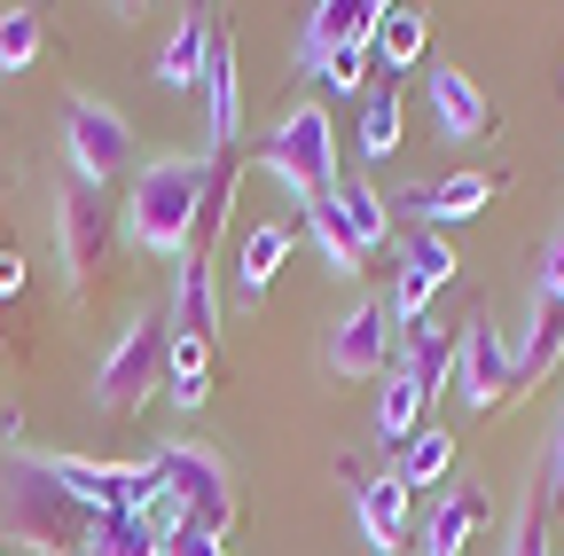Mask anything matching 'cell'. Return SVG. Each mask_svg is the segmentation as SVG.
Here are the masks:
<instances>
[{
	"label": "cell",
	"instance_id": "cell-26",
	"mask_svg": "<svg viewBox=\"0 0 564 556\" xmlns=\"http://www.w3.org/2000/svg\"><path fill=\"white\" fill-rule=\"evenodd\" d=\"M79 556H158V533L141 525L133 510H110V517H95V533H87Z\"/></svg>",
	"mask_w": 564,
	"mask_h": 556
},
{
	"label": "cell",
	"instance_id": "cell-35",
	"mask_svg": "<svg viewBox=\"0 0 564 556\" xmlns=\"http://www.w3.org/2000/svg\"><path fill=\"white\" fill-rule=\"evenodd\" d=\"M158 556H228V541H220V533H204V525H181Z\"/></svg>",
	"mask_w": 564,
	"mask_h": 556
},
{
	"label": "cell",
	"instance_id": "cell-27",
	"mask_svg": "<svg viewBox=\"0 0 564 556\" xmlns=\"http://www.w3.org/2000/svg\"><path fill=\"white\" fill-rule=\"evenodd\" d=\"M423 40H432V24H423V9H384V24H377V47H384V63H392V72H408V63H423Z\"/></svg>",
	"mask_w": 564,
	"mask_h": 556
},
{
	"label": "cell",
	"instance_id": "cell-21",
	"mask_svg": "<svg viewBox=\"0 0 564 556\" xmlns=\"http://www.w3.org/2000/svg\"><path fill=\"white\" fill-rule=\"evenodd\" d=\"M204 392H212V337H173L165 345V400L204 407Z\"/></svg>",
	"mask_w": 564,
	"mask_h": 556
},
{
	"label": "cell",
	"instance_id": "cell-37",
	"mask_svg": "<svg viewBox=\"0 0 564 556\" xmlns=\"http://www.w3.org/2000/svg\"><path fill=\"white\" fill-rule=\"evenodd\" d=\"M400 220H432V188H400V196H384Z\"/></svg>",
	"mask_w": 564,
	"mask_h": 556
},
{
	"label": "cell",
	"instance_id": "cell-11",
	"mask_svg": "<svg viewBox=\"0 0 564 556\" xmlns=\"http://www.w3.org/2000/svg\"><path fill=\"white\" fill-rule=\"evenodd\" d=\"M423 87H432V110H440L447 142H486V133H494V102H486V87L463 72V63H440Z\"/></svg>",
	"mask_w": 564,
	"mask_h": 556
},
{
	"label": "cell",
	"instance_id": "cell-16",
	"mask_svg": "<svg viewBox=\"0 0 564 556\" xmlns=\"http://www.w3.org/2000/svg\"><path fill=\"white\" fill-rule=\"evenodd\" d=\"M329 204H337V220H345V236H352V243H361V259L392 243V204H384V196H377V188H369L361 173H345Z\"/></svg>",
	"mask_w": 564,
	"mask_h": 556
},
{
	"label": "cell",
	"instance_id": "cell-9",
	"mask_svg": "<svg viewBox=\"0 0 564 556\" xmlns=\"http://www.w3.org/2000/svg\"><path fill=\"white\" fill-rule=\"evenodd\" d=\"M455 283V251L447 236L432 228H408V251H400V283H392V321H423L432 314V298Z\"/></svg>",
	"mask_w": 564,
	"mask_h": 556
},
{
	"label": "cell",
	"instance_id": "cell-14",
	"mask_svg": "<svg viewBox=\"0 0 564 556\" xmlns=\"http://www.w3.org/2000/svg\"><path fill=\"white\" fill-rule=\"evenodd\" d=\"M361 533H369V548H377V556H400V548H408V533H415V494H408L392 470L361 478Z\"/></svg>",
	"mask_w": 564,
	"mask_h": 556
},
{
	"label": "cell",
	"instance_id": "cell-20",
	"mask_svg": "<svg viewBox=\"0 0 564 556\" xmlns=\"http://www.w3.org/2000/svg\"><path fill=\"white\" fill-rule=\"evenodd\" d=\"M291 243H299V228H291V220H267V228H251V236H243V259H236V283H243V298H259V291L274 283V274H282Z\"/></svg>",
	"mask_w": 564,
	"mask_h": 556
},
{
	"label": "cell",
	"instance_id": "cell-4",
	"mask_svg": "<svg viewBox=\"0 0 564 556\" xmlns=\"http://www.w3.org/2000/svg\"><path fill=\"white\" fill-rule=\"evenodd\" d=\"M165 345H173V321H165V314H133V321L118 329V345L95 361V400H102L110 415L141 407V400L158 392V377H165Z\"/></svg>",
	"mask_w": 564,
	"mask_h": 556
},
{
	"label": "cell",
	"instance_id": "cell-30",
	"mask_svg": "<svg viewBox=\"0 0 564 556\" xmlns=\"http://www.w3.org/2000/svg\"><path fill=\"white\" fill-rule=\"evenodd\" d=\"M32 55H40V17L0 9V72H32Z\"/></svg>",
	"mask_w": 564,
	"mask_h": 556
},
{
	"label": "cell",
	"instance_id": "cell-2",
	"mask_svg": "<svg viewBox=\"0 0 564 556\" xmlns=\"http://www.w3.org/2000/svg\"><path fill=\"white\" fill-rule=\"evenodd\" d=\"M204 188H212V157H158L133 173V204H126V228L141 251H181L196 243L204 220Z\"/></svg>",
	"mask_w": 564,
	"mask_h": 556
},
{
	"label": "cell",
	"instance_id": "cell-5",
	"mask_svg": "<svg viewBox=\"0 0 564 556\" xmlns=\"http://www.w3.org/2000/svg\"><path fill=\"white\" fill-rule=\"evenodd\" d=\"M150 470H158L165 494L188 510V525H204V533H220V541H228V525H236V486H228L220 455L173 439V447H158V455H150Z\"/></svg>",
	"mask_w": 564,
	"mask_h": 556
},
{
	"label": "cell",
	"instance_id": "cell-28",
	"mask_svg": "<svg viewBox=\"0 0 564 556\" xmlns=\"http://www.w3.org/2000/svg\"><path fill=\"white\" fill-rule=\"evenodd\" d=\"M306 236H314V251L337 266V274H361V243L345 236V220H337V204H306Z\"/></svg>",
	"mask_w": 564,
	"mask_h": 556
},
{
	"label": "cell",
	"instance_id": "cell-29",
	"mask_svg": "<svg viewBox=\"0 0 564 556\" xmlns=\"http://www.w3.org/2000/svg\"><path fill=\"white\" fill-rule=\"evenodd\" d=\"M392 150H400V95L377 87V95L361 102V157L377 165V157H392Z\"/></svg>",
	"mask_w": 564,
	"mask_h": 556
},
{
	"label": "cell",
	"instance_id": "cell-19",
	"mask_svg": "<svg viewBox=\"0 0 564 556\" xmlns=\"http://www.w3.org/2000/svg\"><path fill=\"white\" fill-rule=\"evenodd\" d=\"M556 361H564V306L533 298V321H525V345H518V392L541 384V377H556Z\"/></svg>",
	"mask_w": 564,
	"mask_h": 556
},
{
	"label": "cell",
	"instance_id": "cell-31",
	"mask_svg": "<svg viewBox=\"0 0 564 556\" xmlns=\"http://www.w3.org/2000/svg\"><path fill=\"white\" fill-rule=\"evenodd\" d=\"M533 494L549 517H564V415L549 424V447H541V470H533Z\"/></svg>",
	"mask_w": 564,
	"mask_h": 556
},
{
	"label": "cell",
	"instance_id": "cell-32",
	"mask_svg": "<svg viewBox=\"0 0 564 556\" xmlns=\"http://www.w3.org/2000/svg\"><path fill=\"white\" fill-rule=\"evenodd\" d=\"M361 72H369V47H337L314 79H322V87H337V95H361Z\"/></svg>",
	"mask_w": 564,
	"mask_h": 556
},
{
	"label": "cell",
	"instance_id": "cell-7",
	"mask_svg": "<svg viewBox=\"0 0 564 556\" xmlns=\"http://www.w3.org/2000/svg\"><path fill=\"white\" fill-rule=\"evenodd\" d=\"M63 142H70V181H87V188H102L110 173L133 165V133H126V118L110 102H70L63 110Z\"/></svg>",
	"mask_w": 564,
	"mask_h": 556
},
{
	"label": "cell",
	"instance_id": "cell-13",
	"mask_svg": "<svg viewBox=\"0 0 564 556\" xmlns=\"http://www.w3.org/2000/svg\"><path fill=\"white\" fill-rule=\"evenodd\" d=\"M204 102H212V157H236V142H243V87H236V40L228 32H212Z\"/></svg>",
	"mask_w": 564,
	"mask_h": 556
},
{
	"label": "cell",
	"instance_id": "cell-8",
	"mask_svg": "<svg viewBox=\"0 0 564 556\" xmlns=\"http://www.w3.org/2000/svg\"><path fill=\"white\" fill-rule=\"evenodd\" d=\"M392 353H400V329H392V306H377V298L345 306V321L329 329V369L337 377H377V369H392Z\"/></svg>",
	"mask_w": 564,
	"mask_h": 556
},
{
	"label": "cell",
	"instance_id": "cell-18",
	"mask_svg": "<svg viewBox=\"0 0 564 556\" xmlns=\"http://www.w3.org/2000/svg\"><path fill=\"white\" fill-rule=\"evenodd\" d=\"M173 337H212L220 321H212V259L204 251H188L181 259V274H173Z\"/></svg>",
	"mask_w": 564,
	"mask_h": 556
},
{
	"label": "cell",
	"instance_id": "cell-17",
	"mask_svg": "<svg viewBox=\"0 0 564 556\" xmlns=\"http://www.w3.org/2000/svg\"><path fill=\"white\" fill-rule=\"evenodd\" d=\"M204 63H212V24H204V9H188L173 24V40L158 47V87H196Z\"/></svg>",
	"mask_w": 564,
	"mask_h": 556
},
{
	"label": "cell",
	"instance_id": "cell-15",
	"mask_svg": "<svg viewBox=\"0 0 564 556\" xmlns=\"http://www.w3.org/2000/svg\"><path fill=\"white\" fill-rule=\"evenodd\" d=\"M455 321H432V314H423V321H408V337H400V369L423 384V392H447V377H455Z\"/></svg>",
	"mask_w": 564,
	"mask_h": 556
},
{
	"label": "cell",
	"instance_id": "cell-12",
	"mask_svg": "<svg viewBox=\"0 0 564 556\" xmlns=\"http://www.w3.org/2000/svg\"><path fill=\"white\" fill-rule=\"evenodd\" d=\"M486 517H494V494H486V486H447L440 510L415 525V548H423V556H463V541L486 533Z\"/></svg>",
	"mask_w": 564,
	"mask_h": 556
},
{
	"label": "cell",
	"instance_id": "cell-10",
	"mask_svg": "<svg viewBox=\"0 0 564 556\" xmlns=\"http://www.w3.org/2000/svg\"><path fill=\"white\" fill-rule=\"evenodd\" d=\"M102 259H110V204H102V188L70 181L63 188V266L70 274H95Z\"/></svg>",
	"mask_w": 564,
	"mask_h": 556
},
{
	"label": "cell",
	"instance_id": "cell-34",
	"mask_svg": "<svg viewBox=\"0 0 564 556\" xmlns=\"http://www.w3.org/2000/svg\"><path fill=\"white\" fill-rule=\"evenodd\" d=\"M133 517H141V525H150V533H158V548H165V541H173V533L188 525V510H181V502L165 494V486H158V494H150V502H141Z\"/></svg>",
	"mask_w": 564,
	"mask_h": 556
},
{
	"label": "cell",
	"instance_id": "cell-33",
	"mask_svg": "<svg viewBox=\"0 0 564 556\" xmlns=\"http://www.w3.org/2000/svg\"><path fill=\"white\" fill-rule=\"evenodd\" d=\"M510 556H549V510H541V494H533V486H525V517H518Z\"/></svg>",
	"mask_w": 564,
	"mask_h": 556
},
{
	"label": "cell",
	"instance_id": "cell-6",
	"mask_svg": "<svg viewBox=\"0 0 564 556\" xmlns=\"http://www.w3.org/2000/svg\"><path fill=\"white\" fill-rule=\"evenodd\" d=\"M463 337H455V392L478 407V415H494V407H510L518 400V353L502 345V329H494V314L486 306H470V321H455Z\"/></svg>",
	"mask_w": 564,
	"mask_h": 556
},
{
	"label": "cell",
	"instance_id": "cell-22",
	"mask_svg": "<svg viewBox=\"0 0 564 556\" xmlns=\"http://www.w3.org/2000/svg\"><path fill=\"white\" fill-rule=\"evenodd\" d=\"M423 400H432V392H423L400 361H392V377H384V400H377V432L392 439V447H408L415 432H423Z\"/></svg>",
	"mask_w": 564,
	"mask_h": 556
},
{
	"label": "cell",
	"instance_id": "cell-1",
	"mask_svg": "<svg viewBox=\"0 0 564 556\" xmlns=\"http://www.w3.org/2000/svg\"><path fill=\"white\" fill-rule=\"evenodd\" d=\"M0 525H9L17 541H32V556H79L87 533H95V510L70 502L47 462L9 455L0 462Z\"/></svg>",
	"mask_w": 564,
	"mask_h": 556
},
{
	"label": "cell",
	"instance_id": "cell-3",
	"mask_svg": "<svg viewBox=\"0 0 564 556\" xmlns=\"http://www.w3.org/2000/svg\"><path fill=\"white\" fill-rule=\"evenodd\" d=\"M267 173L299 196V212L337 196V126H329L322 102H299V110L274 118V133H267Z\"/></svg>",
	"mask_w": 564,
	"mask_h": 556
},
{
	"label": "cell",
	"instance_id": "cell-24",
	"mask_svg": "<svg viewBox=\"0 0 564 556\" xmlns=\"http://www.w3.org/2000/svg\"><path fill=\"white\" fill-rule=\"evenodd\" d=\"M337 47H352V0H322V9L306 17V40H299V72L314 79V72H322V63H329Z\"/></svg>",
	"mask_w": 564,
	"mask_h": 556
},
{
	"label": "cell",
	"instance_id": "cell-36",
	"mask_svg": "<svg viewBox=\"0 0 564 556\" xmlns=\"http://www.w3.org/2000/svg\"><path fill=\"white\" fill-rule=\"evenodd\" d=\"M533 298H556V306H564V228H556L549 251H541V283H533Z\"/></svg>",
	"mask_w": 564,
	"mask_h": 556
},
{
	"label": "cell",
	"instance_id": "cell-23",
	"mask_svg": "<svg viewBox=\"0 0 564 556\" xmlns=\"http://www.w3.org/2000/svg\"><path fill=\"white\" fill-rule=\"evenodd\" d=\"M447 470H455V439H447L440 424H423V432L400 447V462H392V478L408 486V494H415V486H440Z\"/></svg>",
	"mask_w": 564,
	"mask_h": 556
},
{
	"label": "cell",
	"instance_id": "cell-38",
	"mask_svg": "<svg viewBox=\"0 0 564 556\" xmlns=\"http://www.w3.org/2000/svg\"><path fill=\"white\" fill-rule=\"evenodd\" d=\"M17 291H24V259L0 251V298H17Z\"/></svg>",
	"mask_w": 564,
	"mask_h": 556
},
{
	"label": "cell",
	"instance_id": "cell-25",
	"mask_svg": "<svg viewBox=\"0 0 564 556\" xmlns=\"http://www.w3.org/2000/svg\"><path fill=\"white\" fill-rule=\"evenodd\" d=\"M494 196H502V173H455L432 188V220H478Z\"/></svg>",
	"mask_w": 564,
	"mask_h": 556
}]
</instances>
